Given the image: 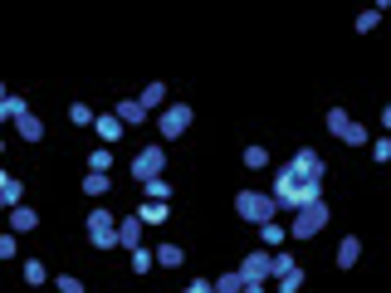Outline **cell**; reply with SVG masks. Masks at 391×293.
Segmentation results:
<instances>
[{"instance_id":"1","label":"cell","mask_w":391,"mask_h":293,"mask_svg":"<svg viewBox=\"0 0 391 293\" xmlns=\"http://www.w3.org/2000/svg\"><path fill=\"white\" fill-rule=\"evenodd\" d=\"M323 181L318 176H303V171H293V167H284L279 176H274V210H303V205H313V200H323Z\"/></svg>"},{"instance_id":"2","label":"cell","mask_w":391,"mask_h":293,"mask_svg":"<svg viewBox=\"0 0 391 293\" xmlns=\"http://www.w3.org/2000/svg\"><path fill=\"white\" fill-rule=\"evenodd\" d=\"M328 220H333V215H328V205H323V200H313V205H303V210H298V220L289 225V235H293V240H313Z\"/></svg>"},{"instance_id":"3","label":"cell","mask_w":391,"mask_h":293,"mask_svg":"<svg viewBox=\"0 0 391 293\" xmlns=\"http://www.w3.org/2000/svg\"><path fill=\"white\" fill-rule=\"evenodd\" d=\"M235 210H240L250 225H269V220H274V200L259 195V191H240L235 195Z\"/></svg>"},{"instance_id":"4","label":"cell","mask_w":391,"mask_h":293,"mask_svg":"<svg viewBox=\"0 0 391 293\" xmlns=\"http://www.w3.org/2000/svg\"><path fill=\"white\" fill-rule=\"evenodd\" d=\"M89 240H94V249H117V215L113 210L89 215Z\"/></svg>"},{"instance_id":"5","label":"cell","mask_w":391,"mask_h":293,"mask_svg":"<svg viewBox=\"0 0 391 293\" xmlns=\"http://www.w3.org/2000/svg\"><path fill=\"white\" fill-rule=\"evenodd\" d=\"M328 132H333L338 142H347V147H362V142H367V127H362V122H352L342 108H333V112H328Z\"/></svg>"},{"instance_id":"6","label":"cell","mask_w":391,"mask_h":293,"mask_svg":"<svg viewBox=\"0 0 391 293\" xmlns=\"http://www.w3.org/2000/svg\"><path fill=\"white\" fill-rule=\"evenodd\" d=\"M162 167H167V152H162V147H142V152L132 157V176H137V181L162 176Z\"/></svg>"},{"instance_id":"7","label":"cell","mask_w":391,"mask_h":293,"mask_svg":"<svg viewBox=\"0 0 391 293\" xmlns=\"http://www.w3.org/2000/svg\"><path fill=\"white\" fill-rule=\"evenodd\" d=\"M269 259H274V254H264V249H259V254H245V264H240L235 274H240L245 284H264V279H269Z\"/></svg>"},{"instance_id":"8","label":"cell","mask_w":391,"mask_h":293,"mask_svg":"<svg viewBox=\"0 0 391 293\" xmlns=\"http://www.w3.org/2000/svg\"><path fill=\"white\" fill-rule=\"evenodd\" d=\"M186 127H191V108L186 103H177V108L162 112V137H181Z\"/></svg>"},{"instance_id":"9","label":"cell","mask_w":391,"mask_h":293,"mask_svg":"<svg viewBox=\"0 0 391 293\" xmlns=\"http://www.w3.org/2000/svg\"><path fill=\"white\" fill-rule=\"evenodd\" d=\"M117 245L122 249H142V220L137 215H122L117 220Z\"/></svg>"},{"instance_id":"10","label":"cell","mask_w":391,"mask_h":293,"mask_svg":"<svg viewBox=\"0 0 391 293\" xmlns=\"http://www.w3.org/2000/svg\"><path fill=\"white\" fill-rule=\"evenodd\" d=\"M113 117H117L122 127H132V122H142V117H147V108H142L137 98H117V112H113Z\"/></svg>"},{"instance_id":"11","label":"cell","mask_w":391,"mask_h":293,"mask_svg":"<svg viewBox=\"0 0 391 293\" xmlns=\"http://www.w3.org/2000/svg\"><path fill=\"white\" fill-rule=\"evenodd\" d=\"M289 167H293V171H303V176H318V181H323V157H318V152H308V147L293 157Z\"/></svg>"},{"instance_id":"12","label":"cell","mask_w":391,"mask_h":293,"mask_svg":"<svg viewBox=\"0 0 391 293\" xmlns=\"http://www.w3.org/2000/svg\"><path fill=\"white\" fill-rule=\"evenodd\" d=\"M94 132L103 137V147H113V142L122 137V122H117L113 112H103V117H94Z\"/></svg>"},{"instance_id":"13","label":"cell","mask_w":391,"mask_h":293,"mask_svg":"<svg viewBox=\"0 0 391 293\" xmlns=\"http://www.w3.org/2000/svg\"><path fill=\"white\" fill-rule=\"evenodd\" d=\"M34 225H39V215H34L30 205H15V210H10V235H25V230H34Z\"/></svg>"},{"instance_id":"14","label":"cell","mask_w":391,"mask_h":293,"mask_svg":"<svg viewBox=\"0 0 391 293\" xmlns=\"http://www.w3.org/2000/svg\"><path fill=\"white\" fill-rule=\"evenodd\" d=\"M15 132H20L25 142H39V137H44V122H39L34 112H25V117H15Z\"/></svg>"},{"instance_id":"15","label":"cell","mask_w":391,"mask_h":293,"mask_svg":"<svg viewBox=\"0 0 391 293\" xmlns=\"http://www.w3.org/2000/svg\"><path fill=\"white\" fill-rule=\"evenodd\" d=\"M137 220H142V225H162V220H167V200H147V205L137 210Z\"/></svg>"},{"instance_id":"16","label":"cell","mask_w":391,"mask_h":293,"mask_svg":"<svg viewBox=\"0 0 391 293\" xmlns=\"http://www.w3.org/2000/svg\"><path fill=\"white\" fill-rule=\"evenodd\" d=\"M357 259H362V245H357V240H352V235H347V240H342V245H338V264H342V269H352V264H357Z\"/></svg>"},{"instance_id":"17","label":"cell","mask_w":391,"mask_h":293,"mask_svg":"<svg viewBox=\"0 0 391 293\" xmlns=\"http://www.w3.org/2000/svg\"><path fill=\"white\" fill-rule=\"evenodd\" d=\"M20 195H25V181H20V176H10V181L0 186V205H10V210H15V205H20Z\"/></svg>"},{"instance_id":"18","label":"cell","mask_w":391,"mask_h":293,"mask_svg":"<svg viewBox=\"0 0 391 293\" xmlns=\"http://www.w3.org/2000/svg\"><path fill=\"white\" fill-rule=\"evenodd\" d=\"M181 259H186V254H181L177 245H162V249H157V264H162V269H177Z\"/></svg>"},{"instance_id":"19","label":"cell","mask_w":391,"mask_h":293,"mask_svg":"<svg viewBox=\"0 0 391 293\" xmlns=\"http://www.w3.org/2000/svg\"><path fill=\"white\" fill-rule=\"evenodd\" d=\"M108 186H113V181H108V171H94V176H84V195H103Z\"/></svg>"},{"instance_id":"20","label":"cell","mask_w":391,"mask_h":293,"mask_svg":"<svg viewBox=\"0 0 391 293\" xmlns=\"http://www.w3.org/2000/svg\"><path fill=\"white\" fill-rule=\"evenodd\" d=\"M162 98H167V89H162V84H147V89H142V98H137V103H142V108H147V112H152V108H157V103H162Z\"/></svg>"},{"instance_id":"21","label":"cell","mask_w":391,"mask_h":293,"mask_svg":"<svg viewBox=\"0 0 391 293\" xmlns=\"http://www.w3.org/2000/svg\"><path fill=\"white\" fill-rule=\"evenodd\" d=\"M245 167H250V171L269 167V152H264V147H245Z\"/></svg>"},{"instance_id":"22","label":"cell","mask_w":391,"mask_h":293,"mask_svg":"<svg viewBox=\"0 0 391 293\" xmlns=\"http://www.w3.org/2000/svg\"><path fill=\"white\" fill-rule=\"evenodd\" d=\"M259 230H264V245H269V249H279V245H284V235H289V230H284V225H274V220H269V225H259Z\"/></svg>"},{"instance_id":"23","label":"cell","mask_w":391,"mask_h":293,"mask_svg":"<svg viewBox=\"0 0 391 293\" xmlns=\"http://www.w3.org/2000/svg\"><path fill=\"white\" fill-rule=\"evenodd\" d=\"M289 269H298V264H293V254H279V249H274V259H269V274L279 279V274H289Z\"/></svg>"},{"instance_id":"24","label":"cell","mask_w":391,"mask_h":293,"mask_svg":"<svg viewBox=\"0 0 391 293\" xmlns=\"http://www.w3.org/2000/svg\"><path fill=\"white\" fill-rule=\"evenodd\" d=\"M142 186H147V200H167V195H172V186H167L162 176H152V181H142Z\"/></svg>"},{"instance_id":"25","label":"cell","mask_w":391,"mask_h":293,"mask_svg":"<svg viewBox=\"0 0 391 293\" xmlns=\"http://www.w3.org/2000/svg\"><path fill=\"white\" fill-rule=\"evenodd\" d=\"M49 274H44V264L39 259H25V284H44Z\"/></svg>"},{"instance_id":"26","label":"cell","mask_w":391,"mask_h":293,"mask_svg":"<svg viewBox=\"0 0 391 293\" xmlns=\"http://www.w3.org/2000/svg\"><path fill=\"white\" fill-rule=\"evenodd\" d=\"M298 289H303V274H298V269L279 274V293H298Z\"/></svg>"},{"instance_id":"27","label":"cell","mask_w":391,"mask_h":293,"mask_svg":"<svg viewBox=\"0 0 391 293\" xmlns=\"http://www.w3.org/2000/svg\"><path fill=\"white\" fill-rule=\"evenodd\" d=\"M210 289H215V293H240V289H245V279H240V274H225V279L210 284Z\"/></svg>"},{"instance_id":"28","label":"cell","mask_w":391,"mask_h":293,"mask_svg":"<svg viewBox=\"0 0 391 293\" xmlns=\"http://www.w3.org/2000/svg\"><path fill=\"white\" fill-rule=\"evenodd\" d=\"M69 122H74V127H89V122H94V112H89L84 103H74V108H69Z\"/></svg>"},{"instance_id":"29","label":"cell","mask_w":391,"mask_h":293,"mask_svg":"<svg viewBox=\"0 0 391 293\" xmlns=\"http://www.w3.org/2000/svg\"><path fill=\"white\" fill-rule=\"evenodd\" d=\"M89 167H94V171H108V167H113V152H108V147H98L94 157H89Z\"/></svg>"},{"instance_id":"30","label":"cell","mask_w":391,"mask_h":293,"mask_svg":"<svg viewBox=\"0 0 391 293\" xmlns=\"http://www.w3.org/2000/svg\"><path fill=\"white\" fill-rule=\"evenodd\" d=\"M132 269L147 274V269H152V249H132Z\"/></svg>"},{"instance_id":"31","label":"cell","mask_w":391,"mask_h":293,"mask_svg":"<svg viewBox=\"0 0 391 293\" xmlns=\"http://www.w3.org/2000/svg\"><path fill=\"white\" fill-rule=\"evenodd\" d=\"M377 20H382V10H367V15L357 20V30H362V34H372V30H377Z\"/></svg>"},{"instance_id":"32","label":"cell","mask_w":391,"mask_h":293,"mask_svg":"<svg viewBox=\"0 0 391 293\" xmlns=\"http://www.w3.org/2000/svg\"><path fill=\"white\" fill-rule=\"evenodd\" d=\"M54 284H59V293H84V284H79V279H69V274H64V279H54Z\"/></svg>"},{"instance_id":"33","label":"cell","mask_w":391,"mask_h":293,"mask_svg":"<svg viewBox=\"0 0 391 293\" xmlns=\"http://www.w3.org/2000/svg\"><path fill=\"white\" fill-rule=\"evenodd\" d=\"M372 157H377V162H387V157H391V137H382V142L372 147Z\"/></svg>"},{"instance_id":"34","label":"cell","mask_w":391,"mask_h":293,"mask_svg":"<svg viewBox=\"0 0 391 293\" xmlns=\"http://www.w3.org/2000/svg\"><path fill=\"white\" fill-rule=\"evenodd\" d=\"M15 254V235H0V259H10Z\"/></svg>"},{"instance_id":"35","label":"cell","mask_w":391,"mask_h":293,"mask_svg":"<svg viewBox=\"0 0 391 293\" xmlns=\"http://www.w3.org/2000/svg\"><path fill=\"white\" fill-rule=\"evenodd\" d=\"M186 293H215V289H210V284H200V279H196V284H191V289H186Z\"/></svg>"},{"instance_id":"36","label":"cell","mask_w":391,"mask_h":293,"mask_svg":"<svg viewBox=\"0 0 391 293\" xmlns=\"http://www.w3.org/2000/svg\"><path fill=\"white\" fill-rule=\"evenodd\" d=\"M240 293H264V284H245V289H240Z\"/></svg>"},{"instance_id":"37","label":"cell","mask_w":391,"mask_h":293,"mask_svg":"<svg viewBox=\"0 0 391 293\" xmlns=\"http://www.w3.org/2000/svg\"><path fill=\"white\" fill-rule=\"evenodd\" d=\"M0 152H5V142H0Z\"/></svg>"},{"instance_id":"38","label":"cell","mask_w":391,"mask_h":293,"mask_svg":"<svg viewBox=\"0 0 391 293\" xmlns=\"http://www.w3.org/2000/svg\"><path fill=\"white\" fill-rule=\"evenodd\" d=\"M0 98H5V89H0Z\"/></svg>"}]
</instances>
